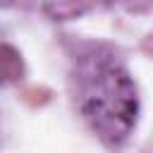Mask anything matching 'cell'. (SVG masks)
<instances>
[{"label":"cell","mask_w":153,"mask_h":153,"mask_svg":"<svg viewBox=\"0 0 153 153\" xmlns=\"http://www.w3.org/2000/svg\"><path fill=\"white\" fill-rule=\"evenodd\" d=\"M79 103L91 127L110 141L127 136L136 120V93L134 86L117 65L93 62L81 74Z\"/></svg>","instance_id":"1"}]
</instances>
